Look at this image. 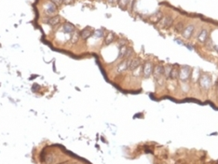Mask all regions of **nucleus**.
I'll return each instance as SVG.
<instances>
[{
	"label": "nucleus",
	"instance_id": "nucleus-31",
	"mask_svg": "<svg viewBox=\"0 0 218 164\" xmlns=\"http://www.w3.org/2000/svg\"><path fill=\"white\" fill-rule=\"evenodd\" d=\"M118 0H114V2H118Z\"/></svg>",
	"mask_w": 218,
	"mask_h": 164
},
{
	"label": "nucleus",
	"instance_id": "nucleus-25",
	"mask_svg": "<svg viewBox=\"0 0 218 164\" xmlns=\"http://www.w3.org/2000/svg\"><path fill=\"white\" fill-rule=\"evenodd\" d=\"M53 160H54V158H53V156H51V155H48L45 158V162L48 164H51L52 162H53Z\"/></svg>",
	"mask_w": 218,
	"mask_h": 164
},
{
	"label": "nucleus",
	"instance_id": "nucleus-22",
	"mask_svg": "<svg viewBox=\"0 0 218 164\" xmlns=\"http://www.w3.org/2000/svg\"><path fill=\"white\" fill-rule=\"evenodd\" d=\"M127 46H124V47H121L119 50V54H118V58H123L124 59V56H125V53H126V50H127Z\"/></svg>",
	"mask_w": 218,
	"mask_h": 164
},
{
	"label": "nucleus",
	"instance_id": "nucleus-1",
	"mask_svg": "<svg viewBox=\"0 0 218 164\" xmlns=\"http://www.w3.org/2000/svg\"><path fill=\"white\" fill-rule=\"evenodd\" d=\"M198 85L202 89L207 91L212 86V77L208 74H202L200 76V78L198 79Z\"/></svg>",
	"mask_w": 218,
	"mask_h": 164
},
{
	"label": "nucleus",
	"instance_id": "nucleus-6",
	"mask_svg": "<svg viewBox=\"0 0 218 164\" xmlns=\"http://www.w3.org/2000/svg\"><path fill=\"white\" fill-rule=\"evenodd\" d=\"M194 31H195V26L193 24H189V25H187L186 27L184 28L183 32H182V36L184 38L189 39V38H191V36H192Z\"/></svg>",
	"mask_w": 218,
	"mask_h": 164
},
{
	"label": "nucleus",
	"instance_id": "nucleus-12",
	"mask_svg": "<svg viewBox=\"0 0 218 164\" xmlns=\"http://www.w3.org/2000/svg\"><path fill=\"white\" fill-rule=\"evenodd\" d=\"M63 32L67 34H72L76 31L75 26L72 24H70V22H65L63 25Z\"/></svg>",
	"mask_w": 218,
	"mask_h": 164
},
{
	"label": "nucleus",
	"instance_id": "nucleus-34",
	"mask_svg": "<svg viewBox=\"0 0 218 164\" xmlns=\"http://www.w3.org/2000/svg\"><path fill=\"white\" fill-rule=\"evenodd\" d=\"M98 1H100V0H98Z\"/></svg>",
	"mask_w": 218,
	"mask_h": 164
},
{
	"label": "nucleus",
	"instance_id": "nucleus-15",
	"mask_svg": "<svg viewBox=\"0 0 218 164\" xmlns=\"http://www.w3.org/2000/svg\"><path fill=\"white\" fill-rule=\"evenodd\" d=\"M179 77V68L176 66H172V69L171 71V75H170V78L172 80L178 79Z\"/></svg>",
	"mask_w": 218,
	"mask_h": 164
},
{
	"label": "nucleus",
	"instance_id": "nucleus-13",
	"mask_svg": "<svg viewBox=\"0 0 218 164\" xmlns=\"http://www.w3.org/2000/svg\"><path fill=\"white\" fill-rule=\"evenodd\" d=\"M116 39V35L114 33L109 32L107 35L104 36V44L106 45H110L111 43L114 42V40Z\"/></svg>",
	"mask_w": 218,
	"mask_h": 164
},
{
	"label": "nucleus",
	"instance_id": "nucleus-11",
	"mask_svg": "<svg viewBox=\"0 0 218 164\" xmlns=\"http://www.w3.org/2000/svg\"><path fill=\"white\" fill-rule=\"evenodd\" d=\"M139 66H141V60L139 58L135 59H131L130 61V65H129V70L133 71L136 68H138Z\"/></svg>",
	"mask_w": 218,
	"mask_h": 164
},
{
	"label": "nucleus",
	"instance_id": "nucleus-17",
	"mask_svg": "<svg viewBox=\"0 0 218 164\" xmlns=\"http://www.w3.org/2000/svg\"><path fill=\"white\" fill-rule=\"evenodd\" d=\"M172 69V65H166L164 66L163 68V77L166 78H170V75H171V71Z\"/></svg>",
	"mask_w": 218,
	"mask_h": 164
},
{
	"label": "nucleus",
	"instance_id": "nucleus-20",
	"mask_svg": "<svg viewBox=\"0 0 218 164\" xmlns=\"http://www.w3.org/2000/svg\"><path fill=\"white\" fill-rule=\"evenodd\" d=\"M204 44H205V47L207 48L208 50H213V48H215V44H213V40H212L211 38H210V37H209V38L207 39V41H206V42H205Z\"/></svg>",
	"mask_w": 218,
	"mask_h": 164
},
{
	"label": "nucleus",
	"instance_id": "nucleus-26",
	"mask_svg": "<svg viewBox=\"0 0 218 164\" xmlns=\"http://www.w3.org/2000/svg\"><path fill=\"white\" fill-rule=\"evenodd\" d=\"M134 2H135V0H129V1H128V5H127V7H128V9H129L130 11H131V10H133V4H134Z\"/></svg>",
	"mask_w": 218,
	"mask_h": 164
},
{
	"label": "nucleus",
	"instance_id": "nucleus-32",
	"mask_svg": "<svg viewBox=\"0 0 218 164\" xmlns=\"http://www.w3.org/2000/svg\"><path fill=\"white\" fill-rule=\"evenodd\" d=\"M217 91H218V82H217Z\"/></svg>",
	"mask_w": 218,
	"mask_h": 164
},
{
	"label": "nucleus",
	"instance_id": "nucleus-33",
	"mask_svg": "<svg viewBox=\"0 0 218 164\" xmlns=\"http://www.w3.org/2000/svg\"><path fill=\"white\" fill-rule=\"evenodd\" d=\"M217 53H218V48H217Z\"/></svg>",
	"mask_w": 218,
	"mask_h": 164
},
{
	"label": "nucleus",
	"instance_id": "nucleus-10",
	"mask_svg": "<svg viewBox=\"0 0 218 164\" xmlns=\"http://www.w3.org/2000/svg\"><path fill=\"white\" fill-rule=\"evenodd\" d=\"M93 29L91 28V27H86L85 29H83L82 31L80 32V37L82 39H88L89 37H91L92 35H93Z\"/></svg>",
	"mask_w": 218,
	"mask_h": 164
},
{
	"label": "nucleus",
	"instance_id": "nucleus-27",
	"mask_svg": "<svg viewBox=\"0 0 218 164\" xmlns=\"http://www.w3.org/2000/svg\"><path fill=\"white\" fill-rule=\"evenodd\" d=\"M50 1L53 3L55 6H61L63 3V0H50Z\"/></svg>",
	"mask_w": 218,
	"mask_h": 164
},
{
	"label": "nucleus",
	"instance_id": "nucleus-29",
	"mask_svg": "<svg viewBox=\"0 0 218 164\" xmlns=\"http://www.w3.org/2000/svg\"><path fill=\"white\" fill-rule=\"evenodd\" d=\"M74 1V0H63V3L65 4H70V3H72Z\"/></svg>",
	"mask_w": 218,
	"mask_h": 164
},
{
	"label": "nucleus",
	"instance_id": "nucleus-8",
	"mask_svg": "<svg viewBox=\"0 0 218 164\" xmlns=\"http://www.w3.org/2000/svg\"><path fill=\"white\" fill-rule=\"evenodd\" d=\"M130 61H131V59H128V60H124L122 63H120L119 65L116 66V72L122 73V72H124V71L129 70Z\"/></svg>",
	"mask_w": 218,
	"mask_h": 164
},
{
	"label": "nucleus",
	"instance_id": "nucleus-3",
	"mask_svg": "<svg viewBox=\"0 0 218 164\" xmlns=\"http://www.w3.org/2000/svg\"><path fill=\"white\" fill-rule=\"evenodd\" d=\"M153 68H154L153 63L150 61H146L144 63V65H143V77L145 78H148L151 77L153 73Z\"/></svg>",
	"mask_w": 218,
	"mask_h": 164
},
{
	"label": "nucleus",
	"instance_id": "nucleus-18",
	"mask_svg": "<svg viewBox=\"0 0 218 164\" xmlns=\"http://www.w3.org/2000/svg\"><path fill=\"white\" fill-rule=\"evenodd\" d=\"M184 28L185 27H184V22H178L177 24L174 25L175 32H177V33H182Z\"/></svg>",
	"mask_w": 218,
	"mask_h": 164
},
{
	"label": "nucleus",
	"instance_id": "nucleus-2",
	"mask_svg": "<svg viewBox=\"0 0 218 164\" xmlns=\"http://www.w3.org/2000/svg\"><path fill=\"white\" fill-rule=\"evenodd\" d=\"M191 73L192 69L190 66H183L179 68V77L178 79L182 82H187L191 78Z\"/></svg>",
	"mask_w": 218,
	"mask_h": 164
},
{
	"label": "nucleus",
	"instance_id": "nucleus-16",
	"mask_svg": "<svg viewBox=\"0 0 218 164\" xmlns=\"http://www.w3.org/2000/svg\"><path fill=\"white\" fill-rule=\"evenodd\" d=\"M162 13L160 12V11H157V12H156L155 14H153L151 16V20L155 22V24H157V22H159V21L161 20V18H162Z\"/></svg>",
	"mask_w": 218,
	"mask_h": 164
},
{
	"label": "nucleus",
	"instance_id": "nucleus-4",
	"mask_svg": "<svg viewBox=\"0 0 218 164\" xmlns=\"http://www.w3.org/2000/svg\"><path fill=\"white\" fill-rule=\"evenodd\" d=\"M159 25L162 28L168 29V28H170L171 26L172 25V24H174V19H172V17L170 16V15H167V16H163L162 18H161V20L159 21Z\"/></svg>",
	"mask_w": 218,
	"mask_h": 164
},
{
	"label": "nucleus",
	"instance_id": "nucleus-28",
	"mask_svg": "<svg viewBox=\"0 0 218 164\" xmlns=\"http://www.w3.org/2000/svg\"><path fill=\"white\" fill-rule=\"evenodd\" d=\"M118 45H119V48H121V47H124V46H126V41L125 40H120L119 41V43H118Z\"/></svg>",
	"mask_w": 218,
	"mask_h": 164
},
{
	"label": "nucleus",
	"instance_id": "nucleus-21",
	"mask_svg": "<svg viewBox=\"0 0 218 164\" xmlns=\"http://www.w3.org/2000/svg\"><path fill=\"white\" fill-rule=\"evenodd\" d=\"M79 37H80V34H78L77 31H75L73 33L72 36H71V42H72L73 44L74 43H77V41H78V39H79Z\"/></svg>",
	"mask_w": 218,
	"mask_h": 164
},
{
	"label": "nucleus",
	"instance_id": "nucleus-5",
	"mask_svg": "<svg viewBox=\"0 0 218 164\" xmlns=\"http://www.w3.org/2000/svg\"><path fill=\"white\" fill-rule=\"evenodd\" d=\"M163 68H164V66H162L161 65H154L152 76L154 77V78H155L156 80H159L160 78L163 77Z\"/></svg>",
	"mask_w": 218,
	"mask_h": 164
},
{
	"label": "nucleus",
	"instance_id": "nucleus-7",
	"mask_svg": "<svg viewBox=\"0 0 218 164\" xmlns=\"http://www.w3.org/2000/svg\"><path fill=\"white\" fill-rule=\"evenodd\" d=\"M45 11L48 15H54L57 12V6H55L51 1L48 2L46 5H45Z\"/></svg>",
	"mask_w": 218,
	"mask_h": 164
},
{
	"label": "nucleus",
	"instance_id": "nucleus-9",
	"mask_svg": "<svg viewBox=\"0 0 218 164\" xmlns=\"http://www.w3.org/2000/svg\"><path fill=\"white\" fill-rule=\"evenodd\" d=\"M209 38V31L207 29H202L198 36V41L201 44H204Z\"/></svg>",
	"mask_w": 218,
	"mask_h": 164
},
{
	"label": "nucleus",
	"instance_id": "nucleus-23",
	"mask_svg": "<svg viewBox=\"0 0 218 164\" xmlns=\"http://www.w3.org/2000/svg\"><path fill=\"white\" fill-rule=\"evenodd\" d=\"M128 1H129V0H118L116 3H118V5L119 6V7H121V9H125V7H127Z\"/></svg>",
	"mask_w": 218,
	"mask_h": 164
},
{
	"label": "nucleus",
	"instance_id": "nucleus-14",
	"mask_svg": "<svg viewBox=\"0 0 218 164\" xmlns=\"http://www.w3.org/2000/svg\"><path fill=\"white\" fill-rule=\"evenodd\" d=\"M60 20H61V18H60L59 15H56V16H52L50 18H48L47 21V24H48L51 26H56L57 24H59Z\"/></svg>",
	"mask_w": 218,
	"mask_h": 164
},
{
	"label": "nucleus",
	"instance_id": "nucleus-19",
	"mask_svg": "<svg viewBox=\"0 0 218 164\" xmlns=\"http://www.w3.org/2000/svg\"><path fill=\"white\" fill-rule=\"evenodd\" d=\"M133 48L128 47V48H127V50H126V53H125V56H124V59H125V60L131 59V56H133Z\"/></svg>",
	"mask_w": 218,
	"mask_h": 164
},
{
	"label": "nucleus",
	"instance_id": "nucleus-30",
	"mask_svg": "<svg viewBox=\"0 0 218 164\" xmlns=\"http://www.w3.org/2000/svg\"><path fill=\"white\" fill-rule=\"evenodd\" d=\"M107 2L108 3H113V2H114V0H107Z\"/></svg>",
	"mask_w": 218,
	"mask_h": 164
},
{
	"label": "nucleus",
	"instance_id": "nucleus-24",
	"mask_svg": "<svg viewBox=\"0 0 218 164\" xmlns=\"http://www.w3.org/2000/svg\"><path fill=\"white\" fill-rule=\"evenodd\" d=\"M94 36H95V37H97V38H100V37L104 36V31L102 29L96 30V31L94 32Z\"/></svg>",
	"mask_w": 218,
	"mask_h": 164
}]
</instances>
